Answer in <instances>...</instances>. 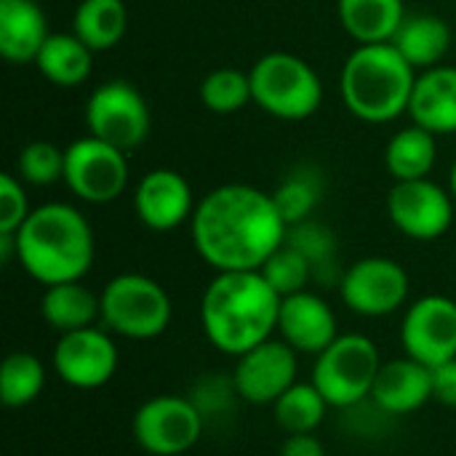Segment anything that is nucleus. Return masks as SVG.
Here are the masks:
<instances>
[{"instance_id": "obj_16", "label": "nucleus", "mask_w": 456, "mask_h": 456, "mask_svg": "<svg viewBox=\"0 0 456 456\" xmlns=\"http://www.w3.org/2000/svg\"><path fill=\"white\" fill-rule=\"evenodd\" d=\"M195 198L190 182L174 168L147 171L134 190V211L152 232H171L192 219Z\"/></svg>"}, {"instance_id": "obj_8", "label": "nucleus", "mask_w": 456, "mask_h": 456, "mask_svg": "<svg viewBox=\"0 0 456 456\" xmlns=\"http://www.w3.org/2000/svg\"><path fill=\"white\" fill-rule=\"evenodd\" d=\"M86 128L91 136L131 152L150 136V107L128 80H107L86 102Z\"/></svg>"}, {"instance_id": "obj_35", "label": "nucleus", "mask_w": 456, "mask_h": 456, "mask_svg": "<svg viewBox=\"0 0 456 456\" xmlns=\"http://www.w3.org/2000/svg\"><path fill=\"white\" fill-rule=\"evenodd\" d=\"M29 211L32 208H29V200L24 192V182L5 171L0 176V232L13 235L24 224Z\"/></svg>"}, {"instance_id": "obj_28", "label": "nucleus", "mask_w": 456, "mask_h": 456, "mask_svg": "<svg viewBox=\"0 0 456 456\" xmlns=\"http://www.w3.org/2000/svg\"><path fill=\"white\" fill-rule=\"evenodd\" d=\"M329 409V401L313 382H297L273 403V417L286 436H299L315 433L323 425Z\"/></svg>"}, {"instance_id": "obj_11", "label": "nucleus", "mask_w": 456, "mask_h": 456, "mask_svg": "<svg viewBox=\"0 0 456 456\" xmlns=\"http://www.w3.org/2000/svg\"><path fill=\"white\" fill-rule=\"evenodd\" d=\"M337 289L350 313L361 318H385L406 305L411 283L401 262L387 256H363L342 273Z\"/></svg>"}, {"instance_id": "obj_7", "label": "nucleus", "mask_w": 456, "mask_h": 456, "mask_svg": "<svg viewBox=\"0 0 456 456\" xmlns=\"http://www.w3.org/2000/svg\"><path fill=\"white\" fill-rule=\"evenodd\" d=\"M379 369V347L369 337L339 334L321 355H315L310 382L321 390L331 409L350 411L371 401Z\"/></svg>"}, {"instance_id": "obj_30", "label": "nucleus", "mask_w": 456, "mask_h": 456, "mask_svg": "<svg viewBox=\"0 0 456 456\" xmlns=\"http://www.w3.org/2000/svg\"><path fill=\"white\" fill-rule=\"evenodd\" d=\"M321 198H323V176L318 174L315 166H297L273 190V200L289 227L313 219V211L318 208Z\"/></svg>"}, {"instance_id": "obj_32", "label": "nucleus", "mask_w": 456, "mask_h": 456, "mask_svg": "<svg viewBox=\"0 0 456 456\" xmlns=\"http://www.w3.org/2000/svg\"><path fill=\"white\" fill-rule=\"evenodd\" d=\"M259 273L265 275V281L281 294V297H291L305 291L313 283V270L307 265V259L283 240V246L259 267Z\"/></svg>"}, {"instance_id": "obj_6", "label": "nucleus", "mask_w": 456, "mask_h": 456, "mask_svg": "<svg viewBox=\"0 0 456 456\" xmlns=\"http://www.w3.org/2000/svg\"><path fill=\"white\" fill-rule=\"evenodd\" d=\"M256 107L278 120H305L323 102V83L313 64L289 51H273L248 69Z\"/></svg>"}, {"instance_id": "obj_3", "label": "nucleus", "mask_w": 456, "mask_h": 456, "mask_svg": "<svg viewBox=\"0 0 456 456\" xmlns=\"http://www.w3.org/2000/svg\"><path fill=\"white\" fill-rule=\"evenodd\" d=\"M16 262L40 286L83 281L94 265L96 243L88 219L69 203H43L13 232Z\"/></svg>"}, {"instance_id": "obj_10", "label": "nucleus", "mask_w": 456, "mask_h": 456, "mask_svg": "<svg viewBox=\"0 0 456 456\" xmlns=\"http://www.w3.org/2000/svg\"><path fill=\"white\" fill-rule=\"evenodd\" d=\"M64 184L86 203H112L128 187V152L86 134L64 147Z\"/></svg>"}, {"instance_id": "obj_2", "label": "nucleus", "mask_w": 456, "mask_h": 456, "mask_svg": "<svg viewBox=\"0 0 456 456\" xmlns=\"http://www.w3.org/2000/svg\"><path fill=\"white\" fill-rule=\"evenodd\" d=\"M283 297L259 270L216 273L200 297V329L219 353L240 358L278 331Z\"/></svg>"}, {"instance_id": "obj_29", "label": "nucleus", "mask_w": 456, "mask_h": 456, "mask_svg": "<svg viewBox=\"0 0 456 456\" xmlns=\"http://www.w3.org/2000/svg\"><path fill=\"white\" fill-rule=\"evenodd\" d=\"M45 363L27 350L8 353L0 369V401L8 409H24L35 403L45 387Z\"/></svg>"}, {"instance_id": "obj_31", "label": "nucleus", "mask_w": 456, "mask_h": 456, "mask_svg": "<svg viewBox=\"0 0 456 456\" xmlns=\"http://www.w3.org/2000/svg\"><path fill=\"white\" fill-rule=\"evenodd\" d=\"M200 102L214 115L240 112L248 102H254L248 72H240L235 67L211 69L200 83Z\"/></svg>"}, {"instance_id": "obj_20", "label": "nucleus", "mask_w": 456, "mask_h": 456, "mask_svg": "<svg viewBox=\"0 0 456 456\" xmlns=\"http://www.w3.org/2000/svg\"><path fill=\"white\" fill-rule=\"evenodd\" d=\"M48 35L45 13L35 0H0V56L5 61H35Z\"/></svg>"}, {"instance_id": "obj_23", "label": "nucleus", "mask_w": 456, "mask_h": 456, "mask_svg": "<svg viewBox=\"0 0 456 456\" xmlns=\"http://www.w3.org/2000/svg\"><path fill=\"white\" fill-rule=\"evenodd\" d=\"M337 13L339 24L358 45L390 43L406 19V5L403 0H337Z\"/></svg>"}, {"instance_id": "obj_36", "label": "nucleus", "mask_w": 456, "mask_h": 456, "mask_svg": "<svg viewBox=\"0 0 456 456\" xmlns=\"http://www.w3.org/2000/svg\"><path fill=\"white\" fill-rule=\"evenodd\" d=\"M433 401L456 409V358L433 369Z\"/></svg>"}, {"instance_id": "obj_26", "label": "nucleus", "mask_w": 456, "mask_h": 456, "mask_svg": "<svg viewBox=\"0 0 456 456\" xmlns=\"http://www.w3.org/2000/svg\"><path fill=\"white\" fill-rule=\"evenodd\" d=\"M286 243H291L310 265L313 270V283L321 286H339L342 281V267H339V246H337V235L315 222V219H305L289 227L286 232Z\"/></svg>"}, {"instance_id": "obj_15", "label": "nucleus", "mask_w": 456, "mask_h": 456, "mask_svg": "<svg viewBox=\"0 0 456 456\" xmlns=\"http://www.w3.org/2000/svg\"><path fill=\"white\" fill-rule=\"evenodd\" d=\"M299 353L283 339H267L235 358L232 379L243 403L273 406L291 385H297Z\"/></svg>"}, {"instance_id": "obj_12", "label": "nucleus", "mask_w": 456, "mask_h": 456, "mask_svg": "<svg viewBox=\"0 0 456 456\" xmlns=\"http://www.w3.org/2000/svg\"><path fill=\"white\" fill-rule=\"evenodd\" d=\"M118 345L104 326H88L80 331L59 334L51 366L53 374L75 390H99L118 371Z\"/></svg>"}, {"instance_id": "obj_5", "label": "nucleus", "mask_w": 456, "mask_h": 456, "mask_svg": "<svg viewBox=\"0 0 456 456\" xmlns=\"http://www.w3.org/2000/svg\"><path fill=\"white\" fill-rule=\"evenodd\" d=\"M99 323L112 334L131 342H150L168 331L174 305L168 291L150 275L123 273L115 275L99 294Z\"/></svg>"}, {"instance_id": "obj_33", "label": "nucleus", "mask_w": 456, "mask_h": 456, "mask_svg": "<svg viewBox=\"0 0 456 456\" xmlns=\"http://www.w3.org/2000/svg\"><path fill=\"white\" fill-rule=\"evenodd\" d=\"M19 179L32 187H48L59 179H64V150L53 142H29L21 147L16 158Z\"/></svg>"}, {"instance_id": "obj_17", "label": "nucleus", "mask_w": 456, "mask_h": 456, "mask_svg": "<svg viewBox=\"0 0 456 456\" xmlns=\"http://www.w3.org/2000/svg\"><path fill=\"white\" fill-rule=\"evenodd\" d=\"M278 334L299 355H321L337 337L339 323L331 305L315 291L283 297L278 315Z\"/></svg>"}, {"instance_id": "obj_38", "label": "nucleus", "mask_w": 456, "mask_h": 456, "mask_svg": "<svg viewBox=\"0 0 456 456\" xmlns=\"http://www.w3.org/2000/svg\"><path fill=\"white\" fill-rule=\"evenodd\" d=\"M449 192H452V198L456 200V160L454 166H452V176H449Z\"/></svg>"}, {"instance_id": "obj_9", "label": "nucleus", "mask_w": 456, "mask_h": 456, "mask_svg": "<svg viewBox=\"0 0 456 456\" xmlns=\"http://www.w3.org/2000/svg\"><path fill=\"white\" fill-rule=\"evenodd\" d=\"M206 419L190 395H155L144 401L131 422L134 441L152 456H182L198 446Z\"/></svg>"}, {"instance_id": "obj_1", "label": "nucleus", "mask_w": 456, "mask_h": 456, "mask_svg": "<svg viewBox=\"0 0 456 456\" xmlns=\"http://www.w3.org/2000/svg\"><path fill=\"white\" fill-rule=\"evenodd\" d=\"M190 224L192 246L214 273L259 270L289 232L273 192L240 182L206 192Z\"/></svg>"}, {"instance_id": "obj_13", "label": "nucleus", "mask_w": 456, "mask_h": 456, "mask_svg": "<svg viewBox=\"0 0 456 456\" xmlns=\"http://www.w3.org/2000/svg\"><path fill=\"white\" fill-rule=\"evenodd\" d=\"M387 216L411 240H438L454 222V198L433 179L395 182L387 195Z\"/></svg>"}, {"instance_id": "obj_34", "label": "nucleus", "mask_w": 456, "mask_h": 456, "mask_svg": "<svg viewBox=\"0 0 456 456\" xmlns=\"http://www.w3.org/2000/svg\"><path fill=\"white\" fill-rule=\"evenodd\" d=\"M190 401L198 406V411L208 422L211 417H227L238 406L240 395L235 390L232 374H206L192 385Z\"/></svg>"}, {"instance_id": "obj_4", "label": "nucleus", "mask_w": 456, "mask_h": 456, "mask_svg": "<svg viewBox=\"0 0 456 456\" xmlns=\"http://www.w3.org/2000/svg\"><path fill=\"white\" fill-rule=\"evenodd\" d=\"M417 75L393 43L358 45L342 64V102L363 123H390L409 112Z\"/></svg>"}, {"instance_id": "obj_21", "label": "nucleus", "mask_w": 456, "mask_h": 456, "mask_svg": "<svg viewBox=\"0 0 456 456\" xmlns=\"http://www.w3.org/2000/svg\"><path fill=\"white\" fill-rule=\"evenodd\" d=\"M390 43L417 72H422L444 64L452 48V27L436 13H406Z\"/></svg>"}, {"instance_id": "obj_18", "label": "nucleus", "mask_w": 456, "mask_h": 456, "mask_svg": "<svg viewBox=\"0 0 456 456\" xmlns=\"http://www.w3.org/2000/svg\"><path fill=\"white\" fill-rule=\"evenodd\" d=\"M428 401H433V369L403 355L382 363L371 403L385 417H406L419 411Z\"/></svg>"}, {"instance_id": "obj_19", "label": "nucleus", "mask_w": 456, "mask_h": 456, "mask_svg": "<svg viewBox=\"0 0 456 456\" xmlns=\"http://www.w3.org/2000/svg\"><path fill=\"white\" fill-rule=\"evenodd\" d=\"M409 118L436 136L456 134V67L438 64L417 75Z\"/></svg>"}, {"instance_id": "obj_14", "label": "nucleus", "mask_w": 456, "mask_h": 456, "mask_svg": "<svg viewBox=\"0 0 456 456\" xmlns=\"http://www.w3.org/2000/svg\"><path fill=\"white\" fill-rule=\"evenodd\" d=\"M403 353L430 369L456 358V302L428 294L409 305L401 321Z\"/></svg>"}, {"instance_id": "obj_24", "label": "nucleus", "mask_w": 456, "mask_h": 456, "mask_svg": "<svg viewBox=\"0 0 456 456\" xmlns=\"http://www.w3.org/2000/svg\"><path fill=\"white\" fill-rule=\"evenodd\" d=\"M35 67L48 83L59 88H75L91 75L94 51L75 32H51L35 59Z\"/></svg>"}, {"instance_id": "obj_25", "label": "nucleus", "mask_w": 456, "mask_h": 456, "mask_svg": "<svg viewBox=\"0 0 456 456\" xmlns=\"http://www.w3.org/2000/svg\"><path fill=\"white\" fill-rule=\"evenodd\" d=\"M438 158L436 134L428 128L411 123L393 134L385 150V166L393 174L395 182H414V179H430V171Z\"/></svg>"}, {"instance_id": "obj_27", "label": "nucleus", "mask_w": 456, "mask_h": 456, "mask_svg": "<svg viewBox=\"0 0 456 456\" xmlns=\"http://www.w3.org/2000/svg\"><path fill=\"white\" fill-rule=\"evenodd\" d=\"M128 29V8L123 0H80L72 16V32L91 51L115 48Z\"/></svg>"}, {"instance_id": "obj_22", "label": "nucleus", "mask_w": 456, "mask_h": 456, "mask_svg": "<svg viewBox=\"0 0 456 456\" xmlns=\"http://www.w3.org/2000/svg\"><path fill=\"white\" fill-rule=\"evenodd\" d=\"M40 318L59 334L80 331L96 326L102 318V302L99 294H94L80 281L45 286L40 297Z\"/></svg>"}, {"instance_id": "obj_37", "label": "nucleus", "mask_w": 456, "mask_h": 456, "mask_svg": "<svg viewBox=\"0 0 456 456\" xmlns=\"http://www.w3.org/2000/svg\"><path fill=\"white\" fill-rule=\"evenodd\" d=\"M281 456H326V449L315 438V433H299V436L286 438Z\"/></svg>"}]
</instances>
